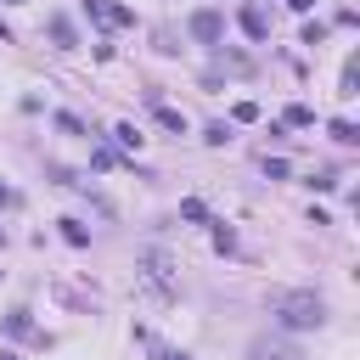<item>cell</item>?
Wrapping results in <instances>:
<instances>
[{"label": "cell", "mask_w": 360, "mask_h": 360, "mask_svg": "<svg viewBox=\"0 0 360 360\" xmlns=\"http://www.w3.org/2000/svg\"><path fill=\"white\" fill-rule=\"evenodd\" d=\"M51 39L62 45V51H73V45H79V34H73V23H68V17H51Z\"/></svg>", "instance_id": "6"}, {"label": "cell", "mask_w": 360, "mask_h": 360, "mask_svg": "<svg viewBox=\"0 0 360 360\" xmlns=\"http://www.w3.org/2000/svg\"><path fill=\"white\" fill-rule=\"evenodd\" d=\"M158 124H163V129H186V118H180L174 107H158Z\"/></svg>", "instance_id": "13"}, {"label": "cell", "mask_w": 360, "mask_h": 360, "mask_svg": "<svg viewBox=\"0 0 360 360\" xmlns=\"http://www.w3.org/2000/svg\"><path fill=\"white\" fill-rule=\"evenodd\" d=\"M287 124H293V129H304V124H315V113H309L304 102H293V107H287Z\"/></svg>", "instance_id": "11"}, {"label": "cell", "mask_w": 360, "mask_h": 360, "mask_svg": "<svg viewBox=\"0 0 360 360\" xmlns=\"http://www.w3.org/2000/svg\"><path fill=\"white\" fill-rule=\"evenodd\" d=\"M253 360H298L287 343H253Z\"/></svg>", "instance_id": "7"}, {"label": "cell", "mask_w": 360, "mask_h": 360, "mask_svg": "<svg viewBox=\"0 0 360 360\" xmlns=\"http://www.w3.org/2000/svg\"><path fill=\"white\" fill-rule=\"evenodd\" d=\"M287 6H293V12H309V6H315V0H287Z\"/></svg>", "instance_id": "16"}, {"label": "cell", "mask_w": 360, "mask_h": 360, "mask_svg": "<svg viewBox=\"0 0 360 360\" xmlns=\"http://www.w3.org/2000/svg\"><path fill=\"white\" fill-rule=\"evenodd\" d=\"M192 34H197L203 45H219V34H225V17H219V12H192Z\"/></svg>", "instance_id": "3"}, {"label": "cell", "mask_w": 360, "mask_h": 360, "mask_svg": "<svg viewBox=\"0 0 360 360\" xmlns=\"http://www.w3.org/2000/svg\"><path fill=\"white\" fill-rule=\"evenodd\" d=\"M270 315H276L282 327H293V332L327 327V304H321V293H276V298H270Z\"/></svg>", "instance_id": "1"}, {"label": "cell", "mask_w": 360, "mask_h": 360, "mask_svg": "<svg viewBox=\"0 0 360 360\" xmlns=\"http://www.w3.org/2000/svg\"><path fill=\"white\" fill-rule=\"evenodd\" d=\"M180 219H192V225H203V219H208V208H203L197 197H186V203H180Z\"/></svg>", "instance_id": "10"}, {"label": "cell", "mask_w": 360, "mask_h": 360, "mask_svg": "<svg viewBox=\"0 0 360 360\" xmlns=\"http://www.w3.org/2000/svg\"><path fill=\"white\" fill-rule=\"evenodd\" d=\"M62 237H68L73 248H84V242H90V231H84V225H79V219H62Z\"/></svg>", "instance_id": "9"}, {"label": "cell", "mask_w": 360, "mask_h": 360, "mask_svg": "<svg viewBox=\"0 0 360 360\" xmlns=\"http://www.w3.org/2000/svg\"><path fill=\"white\" fill-rule=\"evenodd\" d=\"M6 332H12V338H28V332H34V327H28V309H12V315H6Z\"/></svg>", "instance_id": "8"}, {"label": "cell", "mask_w": 360, "mask_h": 360, "mask_svg": "<svg viewBox=\"0 0 360 360\" xmlns=\"http://www.w3.org/2000/svg\"><path fill=\"white\" fill-rule=\"evenodd\" d=\"M57 129H62V135H84V124H79L73 113H62V118H57Z\"/></svg>", "instance_id": "14"}, {"label": "cell", "mask_w": 360, "mask_h": 360, "mask_svg": "<svg viewBox=\"0 0 360 360\" xmlns=\"http://www.w3.org/2000/svg\"><path fill=\"white\" fill-rule=\"evenodd\" d=\"M0 360H17V354H0Z\"/></svg>", "instance_id": "18"}, {"label": "cell", "mask_w": 360, "mask_h": 360, "mask_svg": "<svg viewBox=\"0 0 360 360\" xmlns=\"http://www.w3.org/2000/svg\"><path fill=\"white\" fill-rule=\"evenodd\" d=\"M0 242H6V237H0Z\"/></svg>", "instance_id": "19"}, {"label": "cell", "mask_w": 360, "mask_h": 360, "mask_svg": "<svg viewBox=\"0 0 360 360\" xmlns=\"http://www.w3.org/2000/svg\"><path fill=\"white\" fill-rule=\"evenodd\" d=\"M84 12L102 17V23H129V12H124V6H107V0H84Z\"/></svg>", "instance_id": "5"}, {"label": "cell", "mask_w": 360, "mask_h": 360, "mask_svg": "<svg viewBox=\"0 0 360 360\" xmlns=\"http://www.w3.org/2000/svg\"><path fill=\"white\" fill-rule=\"evenodd\" d=\"M242 28H248V39H264V34H270V17H264L259 6H242Z\"/></svg>", "instance_id": "4"}, {"label": "cell", "mask_w": 360, "mask_h": 360, "mask_svg": "<svg viewBox=\"0 0 360 360\" xmlns=\"http://www.w3.org/2000/svg\"><path fill=\"white\" fill-rule=\"evenodd\" d=\"M332 141H343V147H354L360 135H354V124H343V118H332Z\"/></svg>", "instance_id": "12"}, {"label": "cell", "mask_w": 360, "mask_h": 360, "mask_svg": "<svg viewBox=\"0 0 360 360\" xmlns=\"http://www.w3.org/2000/svg\"><path fill=\"white\" fill-rule=\"evenodd\" d=\"M158 360H192V354H174V349H158Z\"/></svg>", "instance_id": "15"}, {"label": "cell", "mask_w": 360, "mask_h": 360, "mask_svg": "<svg viewBox=\"0 0 360 360\" xmlns=\"http://www.w3.org/2000/svg\"><path fill=\"white\" fill-rule=\"evenodd\" d=\"M141 282H147V287H158V293H180L174 270H169V253H158V248H147V253H141Z\"/></svg>", "instance_id": "2"}, {"label": "cell", "mask_w": 360, "mask_h": 360, "mask_svg": "<svg viewBox=\"0 0 360 360\" xmlns=\"http://www.w3.org/2000/svg\"><path fill=\"white\" fill-rule=\"evenodd\" d=\"M6 203H12V192H6V186H0V208H6Z\"/></svg>", "instance_id": "17"}]
</instances>
